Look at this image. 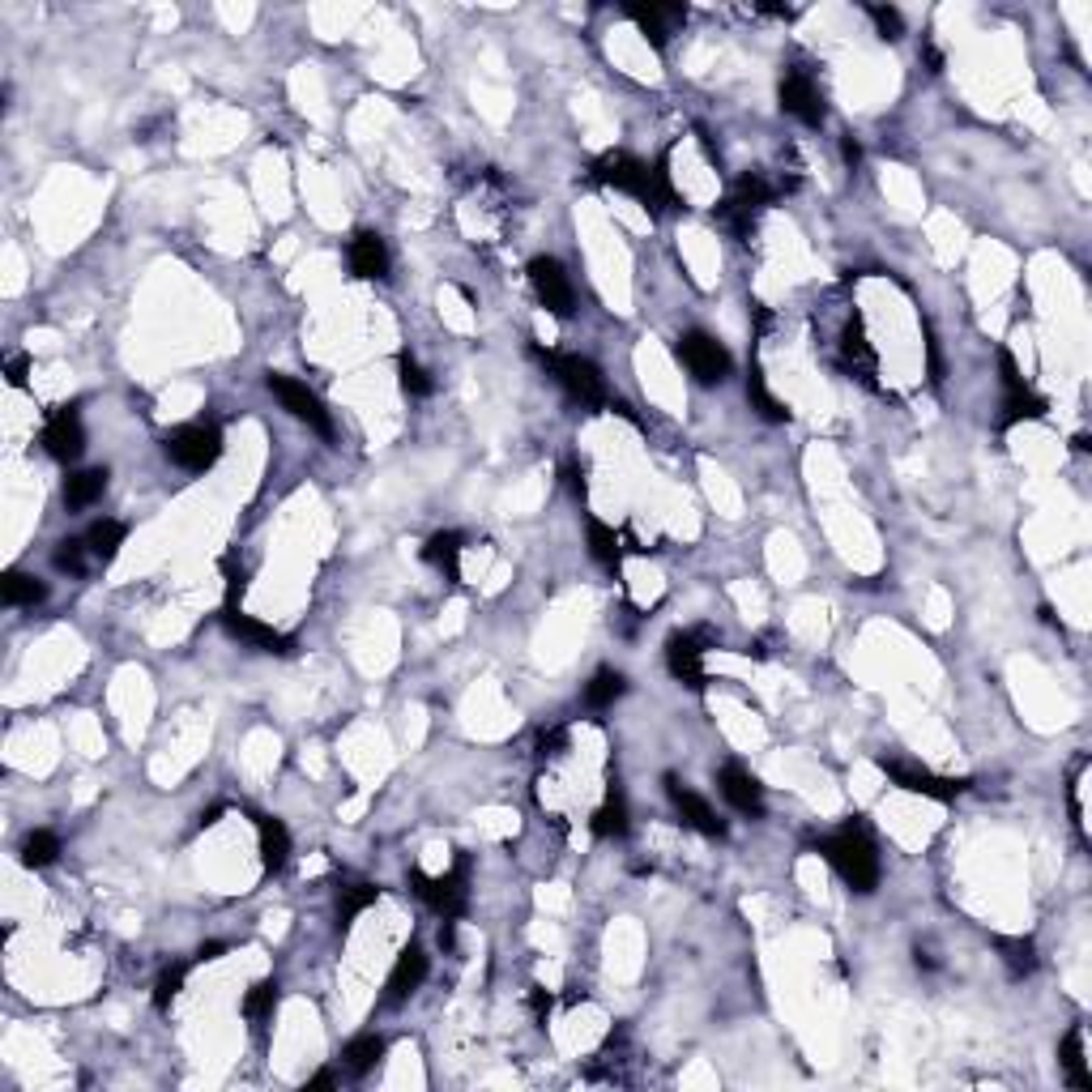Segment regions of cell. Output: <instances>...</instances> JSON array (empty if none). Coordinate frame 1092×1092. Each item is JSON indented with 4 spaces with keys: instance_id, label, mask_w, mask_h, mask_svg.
Instances as JSON below:
<instances>
[{
    "instance_id": "6da1fadb",
    "label": "cell",
    "mask_w": 1092,
    "mask_h": 1092,
    "mask_svg": "<svg viewBox=\"0 0 1092 1092\" xmlns=\"http://www.w3.org/2000/svg\"><path fill=\"white\" fill-rule=\"evenodd\" d=\"M594 180L598 184H610L627 197H636L653 218L666 214L670 205H679V193L670 188V171H666V158L657 167L640 162L636 154H623V150H610L594 162Z\"/></svg>"
},
{
    "instance_id": "7a4b0ae2",
    "label": "cell",
    "mask_w": 1092,
    "mask_h": 1092,
    "mask_svg": "<svg viewBox=\"0 0 1092 1092\" xmlns=\"http://www.w3.org/2000/svg\"><path fill=\"white\" fill-rule=\"evenodd\" d=\"M820 853L833 862V870L850 883L853 892H875L879 888V853L870 846V837H866V828H841V833H833V837H824L820 841Z\"/></svg>"
},
{
    "instance_id": "3957f363",
    "label": "cell",
    "mask_w": 1092,
    "mask_h": 1092,
    "mask_svg": "<svg viewBox=\"0 0 1092 1092\" xmlns=\"http://www.w3.org/2000/svg\"><path fill=\"white\" fill-rule=\"evenodd\" d=\"M410 888L444 918V922H453V918H462L466 913V900H470V857L462 853L457 862H453V870H444V875H423L419 866L410 870Z\"/></svg>"
},
{
    "instance_id": "277c9868",
    "label": "cell",
    "mask_w": 1092,
    "mask_h": 1092,
    "mask_svg": "<svg viewBox=\"0 0 1092 1092\" xmlns=\"http://www.w3.org/2000/svg\"><path fill=\"white\" fill-rule=\"evenodd\" d=\"M162 453H167L180 470L201 474V470H210V466L223 457V431H218L214 423H184V427L167 431Z\"/></svg>"
},
{
    "instance_id": "5b68a950",
    "label": "cell",
    "mask_w": 1092,
    "mask_h": 1092,
    "mask_svg": "<svg viewBox=\"0 0 1092 1092\" xmlns=\"http://www.w3.org/2000/svg\"><path fill=\"white\" fill-rule=\"evenodd\" d=\"M538 359H542L547 371L564 384V393H568L572 401H581V406H607L610 401L607 380H602L598 364H590V359H581V355H555V351H538Z\"/></svg>"
},
{
    "instance_id": "8992f818",
    "label": "cell",
    "mask_w": 1092,
    "mask_h": 1092,
    "mask_svg": "<svg viewBox=\"0 0 1092 1092\" xmlns=\"http://www.w3.org/2000/svg\"><path fill=\"white\" fill-rule=\"evenodd\" d=\"M269 393L282 401V410L286 414H295L299 423H308L316 436H325V440H334V419H329V410H325V401L303 384V380H290V375H282V371H269Z\"/></svg>"
},
{
    "instance_id": "52a82bcc",
    "label": "cell",
    "mask_w": 1092,
    "mask_h": 1092,
    "mask_svg": "<svg viewBox=\"0 0 1092 1092\" xmlns=\"http://www.w3.org/2000/svg\"><path fill=\"white\" fill-rule=\"evenodd\" d=\"M709 644H713V632H705V627L700 632H675L666 640V666L692 692H705V649Z\"/></svg>"
},
{
    "instance_id": "ba28073f",
    "label": "cell",
    "mask_w": 1092,
    "mask_h": 1092,
    "mask_svg": "<svg viewBox=\"0 0 1092 1092\" xmlns=\"http://www.w3.org/2000/svg\"><path fill=\"white\" fill-rule=\"evenodd\" d=\"M768 201H772L768 180H764V175H742V180L729 188L726 201H722V223H726L738 240H747L751 227H755V214H760Z\"/></svg>"
},
{
    "instance_id": "9c48e42d",
    "label": "cell",
    "mask_w": 1092,
    "mask_h": 1092,
    "mask_svg": "<svg viewBox=\"0 0 1092 1092\" xmlns=\"http://www.w3.org/2000/svg\"><path fill=\"white\" fill-rule=\"evenodd\" d=\"M529 286H534V295L542 299L547 312H555V316H572L577 312L572 278L564 273V265L555 256H534L529 260Z\"/></svg>"
},
{
    "instance_id": "30bf717a",
    "label": "cell",
    "mask_w": 1092,
    "mask_h": 1092,
    "mask_svg": "<svg viewBox=\"0 0 1092 1092\" xmlns=\"http://www.w3.org/2000/svg\"><path fill=\"white\" fill-rule=\"evenodd\" d=\"M679 359H683V367H687L700 384H722L729 375V351L718 338L700 334V329H692V334L679 338Z\"/></svg>"
},
{
    "instance_id": "8fae6325",
    "label": "cell",
    "mask_w": 1092,
    "mask_h": 1092,
    "mask_svg": "<svg viewBox=\"0 0 1092 1092\" xmlns=\"http://www.w3.org/2000/svg\"><path fill=\"white\" fill-rule=\"evenodd\" d=\"M879 768L892 777L896 790L905 794H922V798H935V803H948L956 794L969 790V781H952V777H935L926 768H913V764H896V760H879Z\"/></svg>"
},
{
    "instance_id": "7c38bea8",
    "label": "cell",
    "mask_w": 1092,
    "mask_h": 1092,
    "mask_svg": "<svg viewBox=\"0 0 1092 1092\" xmlns=\"http://www.w3.org/2000/svg\"><path fill=\"white\" fill-rule=\"evenodd\" d=\"M43 444H47V453H52L56 462H77V457H82V449H86V427H82V419H77L73 406H60V410L47 414Z\"/></svg>"
},
{
    "instance_id": "4fadbf2b",
    "label": "cell",
    "mask_w": 1092,
    "mask_h": 1092,
    "mask_svg": "<svg viewBox=\"0 0 1092 1092\" xmlns=\"http://www.w3.org/2000/svg\"><path fill=\"white\" fill-rule=\"evenodd\" d=\"M666 798L675 803V811H679V820H683L687 828H696V833H705V837H726V824L718 820V811H713L700 794H692L679 777H666Z\"/></svg>"
},
{
    "instance_id": "5bb4252c",
    "label": "cell",
    "mask_w": 1092,
    "mask_h": 1092,
    "mask_svg": "<svg viewBox=\"0 0 1092 1092\" xmlns=\"http://www.w3.org/2000/svg\"><path fill=\"white\" fill-rule=\"evenodd\" d=\"M781 108L794 116V120L803 124H824V95H820V86L803 73V69H794V73H785L781 77Z\"/></svg>"
},
{
    "instance_id": "9a60e30c",
    "label": "cell",
    "mask_w": 1092,
    "mask_h": 1092,
    "mask_svg": "<svg viewBox=\"0 0 1092 1092\" xmlns=\"http://www.w3.org/2000/svg\"><path fill=\"white\" fill-rule=\"evenodd\" d=\"M627 17L636 22V30H640L653 47H666L670 34L687 22V4H632Z\"/></svg>"
},
{
    "instance_id": "2e32d148",
    "label": "cell",
    "mask_w": 1092,
    "mask_h": 1092,
    "mask_svg": "<svg viewBox=\"0 0 1092 1092\" xmlns=\"http://www.w3.org/2000/svg\"><path fill=\"white\" fill-rule=\"evenodd\" d=\"M718 785H722V798H726L738 816H747V820H760V816H764V790H760V781H755L747 768L726 764V768L718 772Z\"/></svg>"
},
{
    "instance_id": "e0dca14e",
    "label": "cell",
    "mask_w": 1092,
    "mask_h": 1092,
    "mask_svg": "<svg viewBox=\"0 0 1092 1092\" xmlns=\"http://www.w3.org/2000/svg\"><path fill=\"white\" fill-rule=\"evenodd\" d=\"M223 627H227L236 640L252 644V649H260V653H290V636L273 632L269 623H260V619H252V614H240L236 607L223 610Z\"/></svg>"
},
{
    "instance_id": "ac0fdd59",
    "label": "cell",
    "mask_w": 1092,
    "mask_h": 1092,
    "mask_svg": "<svg viewBox=\"0 0 1092 1092\" xmlns=\"http://www.w3.org/2000/svg\"><path fill=\"white\" fill-rule=\"evenodd\" d=\"M998 367H1003V388H1007V423H1024V419H1041L1046 414V401L1024 388L1020 371H1016V359L1007 351H998Z\"/></svg>"
},
{
    "instance_id": "d6986e66",
    "label": "cell",
    "mask_w": 1092,
    "mask_h": 1092,
    "mask_svg": "<svg viewBox=\"0 0 1092 1092\" xmlns=\"http://www.w3.org/2000/svg\"><path fill=\"white\" fill-rule=\"evenodd\" d=\"M427 969H431V961H427V952L423 948H401V956H397V965L388 973V1003H406L423 981H427Z\"/></svg>"
},
{
    "instance_id": "ffe728a7",
    "label": "cell",
    "mask_w": 1092,
    "mask_h": 1092,
    "mask_svg": "<svg viewBox=\"0 0 1092 1092\" xmlns=\"http://www.w3.org/2000/svg\"><path fill=\"white\" fill-rule=\"evenodd\" d=\"M841 367L857 375L862 384H870L875 388V351H870V342H866V334H862V321L853 316L850 325L841 329Z\"/></svg>"
},
{
    "instance_id": "44dd1931",
    "label": "cell",
    "mask_w": 1092,
    "mask_h": 1092,
    "mask_svg": "<svg viewBox=\"0 0 1092 1092\" xmlns=\"http://www.w3.org/2000/svg\"><path fill=\"white\" fill-rule=\"evenodd\" d=\"M462 551H466V538H462L457 529H444V534H431V538H427L423 559H427L431 568H440L449 581H457V577H462Z\"/></svg>"
},
{
    "instance_id": "7402d4cb",
    "label": "cell",
    "mask_w": 1092,
    "mask_h": 1092,
    "mask_svg": "<svg viewBox=\"0 0 1092 1092\" xmlns=\"http://www.w3.org/2000/svg\"><path fill=\"white\" fill-rule=\"evenodd\" d=\"M1059 1063H1063L1072 1089L1092 1092V1072H1089V1059H1084V1029H1080V1024L1067 1029V1037L1059 1041Z\"/></svg>"
},
{
    "instance_id": "603a6c76",
    "label": "cell",
    "mask_w": 1092,
    "mask_h": 1092,
    "mask_svg": "<svg viewBox=\"0 0 1092 1092\" xmlns=\"http://www.w3.org/2000/svg\"><path fill=\"white\" fill-rule=\"evenodd\" d=\"M351 269L359 278H384L388 273V247H384V240L375 231L355 236V243H351Z\"/></svg>"
},
{
    "instance_id": "cb8c5ba5",
    "label": "cell",
    "mask_w": 1092,
    "mask_h": 1092,
    "mask_svg": "<svg viewBox=\"0 0 1092 1092\" xmlns=\"http://www.w3.org/2000/svg\"><path fill=\"white\" fill-rule=\"evenodd\" d=\"M256 833H260V862H265V870H282L286 857H290V833H286V824L265 816V820H256Z\"/></svg>"
},
{
    "instance_id": "d4e9b609",
    "label": "cell",
    "mask_w": 1092,
    "mask_h": 1092,
    "mask_svg": "<svg viewBox=\"0 0 1092 1092\" xmlns=\"http://www.w3.org/2000/svg\"><path fill=\"white\" fill-rule=\"evenodd\" d=\"M103 491H108V470H77V474L65 479V504H69L73 512H82V508H90Z\"/></svg>"
},
{
    "instance_id": "484cf974",
    "label": "cell",
    "mask_w": 1092,
    "mask_h": 1092,
    "mask_svg": "<svg viewBox=\"0 0 1092 1092\" xmlns=\"http://www.w3.org/2000/svg\"><path fill=\"white\" fill-rule=\"evenodd\" d=\"M747 401H751V410H755L760 419H768V423H790V410L772 397V388H768V380H764L760 367L747 371Z\"/></svg>"
},
{
    "instance_id": "4316f807",
    "label": "cell",
    "mask_w": 1092,
    "mask_h": 1092,
    "mask_svg": "<svg viewBox=\"0 0 1092 1092\" xmlns=\"http://www.w3.org/2000/svg\"><path fill=\"white\" fill-rule=\"evenodd\" d=\"M384 1037H375V1033H364V1037H355L346 1050H342V1063H346V1072L351 1076H367L380 1059H384Z\"/></svg>"
},
{
    "instance_id": "83f0119b",
    "label": "cell",
    "mask_w": 1092,
    "mask_h": 1092,
    "mask_svg": "<svg viewBox=\"0 0 1092 1092\" xmlns=\"http://www.w3.org/2000/svg\"><path fill=\"white\" fill-rule=\"evenodd\" d=\"M594 833L610 841V837H627V803H623V794L610 785L607 803L594 811Z\"/></svg>"
},
{
    "instance_id": "f1b7e54d",
    "label": "cell",
    "mask_w": 1092,
    "mask_h": 1092,
    "mask_svg": "<svg viewBox=\"0 0 1092 1092\" xmlns=\"http://www.w3.org/2000/svg\"><path fill=\"white\" fill-rule=\"evenodd\" d=\"M623 692H627V679H623L619 670H598L594 683L585 687V705H590V709H610Z\"/></svg>"
},
{
    "instance_id": "f546056e",
    "label": "cell",
    "mask_w": 1092,
    "mask_h": 1092,
    "mask_svg": "<svg viewBox=\"0 0 1092 1092\" xmlns=\"http://www.w3.org/2000/svg\"><path fill=\"white\" fill-rule=\"evenodd\" d=\"M47 598V585L43 581H34V577H26V572H9L4 577V602L9 607H34V602H43Z\"/></svg>"
},
{
    "instance_id": "4dcf8cb0",
    "label": "cell",
    "mask_w": 1092,
    "mask_h": 1092,
    "mask_svg": "<svg viewBox=\"0 0 1092 1092\" xmlns=\"http://www.w3.org/2000/svg\"><path fill=\"white\" fill-rule=\"evenodd\" d=\"M124 529L120 521H95L90 534H86V547L99 555V559H116V551L124 547Z\"/></svg>"
},
{
    "instance_id": "1f68e13d",
    "label": "cell",
    "mask_w": 1092,
    "mask_h": 1092,
    "mask_svg": "<svg viewBox=\"0 0 1092 1092\" xmlns=\"http://www.w3.org/2000/svg\"><path fill=\"white\" fill-rule=\"evenodd\" d=\"M994 948L1003 952V965H1007L1011 977H1029L1037 969V952H1033L1029 939H994Z\"/></svg>"
},
{
    "instance_id": "d6a6232c",
    "label": "cell",
    "mask_w": 1092,
    "mask_h": 1092,
    "mask_svg": "<svg viewBox=\"0 0 1092 1092\" xmlns=\"http://www.w3.org/2000/svg\"><path fill=\"white\" fill-rule=\"evenodd\" d=\"M590 555L602 564V568H619V555H623V547H619V534L602 525V521H590Z\"/></svg>"
},
{
    "instance_id": "836d02e7",
    "label": "cell",
    "mask_w": 1092,
    "mask_h": 1092,
    "mask_svg": "<svg viewBox=\"0 0 1092 1092\" xmlns=\"http://www.w3.org/2000/svg\"><path fill=\"white\" fill-rule=\"evenodd\" d=\"M273 1007H278V981H256L247 990V998H243V1016L256 1020V1024L273 1020Z\"/></svg>"
},
{
    "instance_id": "e575fe53",
    "label": "cell",
    "mask_w": 1092,
    "mask_h": 1092,
    "mask_svg": "<svg viewBox=\"0 0 1092 1092\" xmlns=\"http://www.w3.org/2000/svg\"><path fill=\"white\" fill-rule=\"evenodd\" d=\"M56 857H60V841H56V833H43V828H39V833H30V837L22 841V862H26V866H34V870H39V866H52Z\"/></svg>"
},
{
    "instance_id": "d590c367",
    "label": "cell",
    "mask_w": 1092,
    "mask_h": 1092,
    "mask_svg": "<svg viewBox=\"0 0 1092 1092\" xmlns=\"http://www.w3.org/2000/svg\"><path fill=\"white\" fill-rule=\"evenodd\" d=\"M367 905H375V888L371 883H355V888H342L338 896V926H351Z\"/></svg>"
},
{
    "instance_id": "8d00e7d4",
    "label": "cell",
    "mask_w": 1092,
    "mask_h": 1092,
    "mask_svg": "<svg viewBox=\"0 0 1092 1092\" xmlns=\"http://www.w3.org/2000/svg\"><path fill=\"white\" fill-rule=\"evenodd\" d=\"M86 542L82 538H65V542H56V551H52V564H56V572H69V577H86Z\"/></svg>"
},
{
    "instance_id": "74e56055",
    "label": "cell",
    "mask_w": 1092,
    "mask_h": 1092,
    "mask_svg": "<svg viewBox=\"0 0 1092 1092\" xmlns=\"http://www.w3.org/2000/svg\"><path fill=\"white\" fill-rule=\"evenodd\" d=\"M184 977H188V965H171V969H162V977L154 981V1007H158V1011H167V1007H171V998L180 994Z\"/></svg>"
},
{
    "instance_id": "f35d334b",
    "label": "cell",
    "mask_w": 1092,
    "mask_h": 1092,
    "mask_svg": "<svg viewBox=\"0 0 1092 1092\" xmlns=\"http://www.w3.org/2000/svg\"><path fill=\"white\" fill-rule=\"evenodd\" d=\"M397 371H401V388H406L410 397H427V393H431V375H427L423 367L414 364L410 355H401V364H397Z\"/></svg>"
},
{
    "instance_id": "ab89813d",
    "label": "cell",
    "mask_w": 1092,
    "mask_h": 1092,
    "mask_svg": "<svg viewBox=\"0 0 1092 1092\" xmlns=\"http://www.w3.org/2000/svg\"><path fill=\"white\" fill-rule=\"evenodd\" d=\"M870 17H875V26H879V34H883V39H900V34H905V17H900L896 9L870 4Z\"/></svg>"
},
{
    "instance_id": "60d3db41",
    "label": "cell",
    "mask_w": 1092,
    "mask_h": 1092,
    "mask_svg": "<svg viewBox=\"0 0 1092 1092\" xmlns=\"http://www.w3.org/2000/svg\"><path fill=\"white\" fill-rule=\"evenodd\" d=\"M26 371H30V359H26V355H13L9 367H4V375H9V384H13V388H22V384H26Z\"/></svg>"
},
{
    "instance_id": "b9f144b4",
    "label": "cell",
    "mask_w": 1092,
    "mask_h": 1092,
    "mask_svg": "<svg viewBox=\"0 0 1092 1092\" xmlns=\"http://www.w3.org/2000/svg\"><path fill=\"white\" fill-rule=\"evenodd\" d=\"M564 479H568V491H572L577 499H585V470H581V466H564Z\"/></svg>"
},
{
    "instance_id": "7bdbcfd3",
    "label": "cell",
    "mask_w": 1092,
    "mask_h": 1092,
    "mask_svg": "<svg viewBox=\"0 0 1092 1092\" xmlns=\"http://www.w3.org/2000/svg\"><path fill=\"white\" fill-rule=\"evenodd\" d=\"M529 1007H534L538 1016H547V1011H551V994H547V990H534V994H529Z\"/></svg>"
},
{
    "instance_id": "ee69618b",
    "label": "cell",
    "mask_w": 1092,
    "mask_h": 1092,
    "mask_svg": "<svg viewBox=\"0 0 1092 1092\" xmlns=\"http://www.w3.org/2000/svg\"><path fill=\"white\" fill-rule=\"evenodd\" d=\"M227 952V944H201V952H197V961H218Z\"/></svg>"
},
{
    "instance_id": "f6af8a7d",
    "label": "cell",
    "mask_w": 1092,
    "mask_h": 1092,
    "mask_svg": "<svg viewBox=\"0 0 1092 1092\" xmlns=\"http://www.w3.org/2000/svg\"><path fill=\"white\" fill-rule=\"evenodd\" d=\"M329 1084H334V1076H329V1072H321V1076H312V1080H308V1089H329Z\"/></svg>"
},
{
    "instance_id": "bcb514c9",
    "label": "cell",
    "mask_w": 1092,
    "mask_h": 1092,
    "mask_svg": "<svg viewBox=\"0 0 1092 1092\" xmlns=\"http://www.w3.org/2000/svg\"><path fill=\"white\" fill-rule=\"evenodd\" d=\"M841 150H846V162H850V167H857V158H862V150H857V145H853V141H846V145H841Z\"/></svg>"
}]
</instances>
